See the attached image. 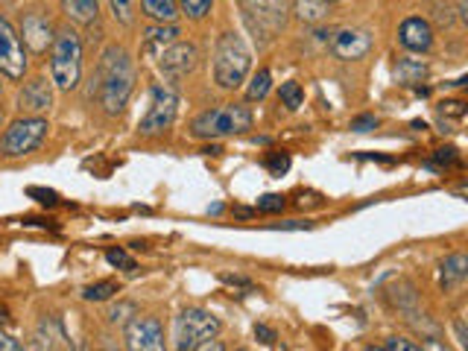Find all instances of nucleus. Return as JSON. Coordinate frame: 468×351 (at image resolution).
<instances>
[{"instance_id":"obj_1","label":"nucleus","mask_w":468,"mask_h":351,"mask_svg":"<svg viewBox=\"0 0 468 351\" xmlns=\"http://www.w3.org/2000/svg\"><path fill=\"white\" fill-rule=\"evenodd\" d=\"M97 97L106 115H120L135 88V68L124 47H106L97 64Z\"/></svg>"},{"instance_id":"obj_2","label":"nucleus","mask_w":468,"mask_h":351,"mask_svg":"<svg viewBox=\"0 0 468 351\" xmlns=\"http://www.w3.org/2000/svg\"><path fill=\"white\" fill-rule=\"evenodd\" d=\"M50 80L59 91H74L82 80V39L71 27L56 30L50 44Z\"/></svg>"},{"instance_id":"obj_3","label":"nucleus","mask_w":468,"mask_h":351,"mask_svg":"<svg viewBox=\"0 0 468 351\" xmlns=\"http://www.w3.org/2000/svg\"><path fill=\"white\" fill-rule=\"evenodd\" d=\"M252 129V112L240 103H226L217 108H208L199 117H194L191 135L199 141H220L231 135H247Z\"/></svg>"},{"instance_id":"obj_4","label":"nucleus","mask_w":468,"mask_h":351,"mask_svg":"<svg viewBox=\"0 0 468 351\" xmlns=\"http://www.w3.org/2000/svg\"><path fill=\"white\" fill-rule=\"evenodd\" d=\"M252 68V53L238 32H222L214 50V82L226 91H234L247 82Z\"/></svg>"},{"instance_id":"obj_5","label":"nucleus","mask_w":468,"mask_h":351,"mask_svg":"<svg viewBox=\"0 0 468 351\" xmlns=\"http://www.w3.org/2000/svg\"><path fill=\"white\" fill-rule=\"evenodd\" d=\"M48 129L50 124L44 117L21 115L0 135V158H24L30 152H36L41 147V141L48 138Z\"/></svg>"},{"instance_id":"obj_6","label":"nucleus","mask_w":468,"mask_h":351,"mask_svg":"<svg viewBox=\"0 0 468 351\" xmlns=\"http://www.w3.org/2000/svg\"><path fill=\"white\" fill-rule=\"evenodd\" d=\"M247 27L255 32L261 44H270L278 32L287 27L284 0H238Z\"/></svg>"},{"instance_id":"obj_7","label":"nucleus","mask_w":468,"mask_h":351,"mask_svg":"<svg viewBox=\"0 0 468 351\" xmlns=\"http://www.w3.org/2000/svg\"><path fill=\"white\" fill-rule=\"evenodd\" d=\"M220 334V320L205 307H187L176 320V348L196 351L205 339H214Z\"/></svg>"},{"instance_id":"obj_8","label":"nucleus","mask_w":468,"mask_h":351,"mask_svg":"<svg viewBox=\"0 0 468 351\" xmlns=\"http://www.w3.org/2000/svg\"><path fill=\"white\" fill-rule=\"evenodd\" d=\"M150 94L152 103L150 112L141 117V135H161V132L173 126L176 112H179V94L167 82H152Z\"/></svg>"},{"instance_id":"obj_9","label":"nucleus","mask_w":468,"mask_h":351,"mask_svg":"<svg viewBox=\"0 0 468 351\" xmlns=\"http://www.w3.org/2000/svg\"><path fill=\"white\" fill-rule=\"evenodd\" d=\"M27 47L15 27L0 15V73L9 76V80H24L27 73Z\"/></svg>"},{"instance_id":"obj_10","label":"nucleus","mask_w":468,"mask_h":351,"mask_svg":"<svg viewBox=\"0 0 468 351\" xmlns=\"http://www.w3.org/2000/svg\"><path fill=\"white\" fill-rule=\"evenodd\" d=\"M372 32L369 30H358V27H345V30H337L331 32L328 39V47L334 53V59L340 62H360L369 56L372 50Z\"/></svg>"},{"instance_id":"obj_11","label":"nucleus","mask_w":468,"mask_h":351,"mask_svg":"<svg viewBox=\"0 0 468 351\" xmlns=\"http://www.w3.org/2000/svg\"><path fill=\"white\" fill-rule=\"evenodd\" d=\"M126 348L132 351H161L164 328L155 316H132L126 322Z\"/></svg>"},{"instance_id":"obj_12","label":"nucleus","mask_w":468,"mask_h":351,"mask_svg":"<svg viewBox=\"0 0 468 351\" xmlns=\"http://www.w3.org/2000/svg\"><path fill=\"white\" fill-rule=\"evenodd\" d=\"M159 59H161L159 64H161L164 73L185 76L199 64V50H196V44H191V41H173L170 47H164L159 53Z\"/></svg>"},{"instance_id":"obj_13","label":"nucleus","mask_w":468,"mask_h":351,"mask_svg":"<svg viewBox=\"0 0 468 351\" xmlns=\"http://www.w3.org/2000/svg\"><path fill=\"white\" fill-rule=\"evenodd\" d=\"M50 106H53V88L44 76H36V80H30L24 88H21V94H18L21 115L41 117L44 112H50Z\"/></svg>"},{"instance_id":"obj_14","label":"nucleus","mask_w":468,"mask_h":351,"mask_svg":"<svg viewBox=\"0 0 468 351\" xmlns=\"http://www.w3.org/2000/svg\"><path fill=\"white\" fill-rule=\"evenodd\" d=\"M398 41H401V47L410 50V53H428L433 47V27H430V21L428 18H419V15L401 21Z\"/></svg>"},{"instance_id":"obj_15","label":"nucleus","mask_w":468,"mask_h":351,"mask_svg":"<svg viewBox=\"0 0 468 351\" xmlns=\"http://www.w3.org/2000/svg\"><path fill=\"white\" fill-rule=\"evenodd\" d=\"M53 36H56V30L48 15L30 13L24 18V47H30L32 53H48V47L53 44Z\"/></svg>"},{"instance_id":"obj_16","label":"nucleus","mask_w":468,"mask_h":351,"mask_svg":"<svg viewBox=\"0 0 468 351\" xmlns=\"http://www.w3.org/2000/svg\"><path fill=\"white\" fill-rule=\"evenodd\" d=\"M465 278H468V258H465V255H451L448 261L442 263V270H439V284H442L445 293L460 290L463 284H465Z\"/></svg>"},{"instance_id":"obj_17","label":"nucleus","mask_w":468,"mask_h":351,"mask_svg":"<svg viewBox=\"0 0 468 351\" xmlns=\"http://www.w3.org/2000/svg\"><path fill=\"white\" fill-rule=\"evenodd\" d=\"M141 15L155 21V24H176V18L182 13L176 0H141Z\"/></svg>"},{"instance_id":"obj_18","label":"nucleus","mask_w":468,"mask_h":351,"mask_svg":"<svg viewBox=\"0 0 468 351\" xmlns=\"http://www.w3.org/2000/svg\"><path fill=\"white\" fill-rule=\"evenodd\" d=\"M179 27L176 24H155L150 27L147 32H143V50L150 53H161L164 47H170L173 41H179Z\"/></svg>"},{"instance_id":"obj_19","label":"nucleus","mask_w":468,"mask_h":351,"mask_svg":"<svg viewBox=\"0 0 468 351\" xmlns=\"http://www.w3.org/2000/svg\"><path fill=\"white\" fill-rule=\"evenodd\" d=\"M62 9H65V15H68L74 24H97V18H100V4L97 0H62Z\"/></svg>"},{"instance_id":"obj_20","label":"nucleus","mask_w":468,"mask_h":351,"mask_svg":"<svg viewBox=\"0 0 468 351\" xmlns=\"http://www.w3.org/2000/svg\"><path fill=\"white\" fill-rule=\"evenodd\" d=\"M65 331L56 316H48V320H41L39 328H36V346L39 348H65L68 343H65Z\"/></svg>"},{"instance_id":"obj_21","label":"nucleus","mask_w":468,"mask_h":351,"mask_svg":"<svg viewBox=\"0 0 468 351\" xmlns=\"http://www.w3.org/2000/svg\"><path fill=\"white\" fill-rule=\"evenodd\" d=\"M325 0H293V15L302 21V24H322L328 18Z\"/></svg>"},{"instance_id":"obj_22","label":"nucleus","mask_w":468,"mask_h":351,"mask_svg":"<svg viewBox=\"0 0 468 351\" xmlns=\"http://www.w3.org/2000/svg\"><path fill=\"white\" fill-rule=\"evenodd\" d=\"M428 76V64L425 62H419V59H398V64H395V80L401 82V85H416V82H421Z\"/></svg>"},{"instance_id":"obj_23","label":"nucleus","mask_w":468,"mask_h":351,"mask_svg":"<svg viewBox=\"0 0 468 351\" xmlns=\"http://www.w3.org/2000/svg\"><path fill=\"white\" fill-rule=\"evenodd\" d=\"M270 88H273V73L261 68L258 73L252 76L249 80V88H247V100L249 103H261L266 94H270Z\"/></svg>"},{"instance_id":"obj_24","label":"nucleus","mask_w":468,"mask_h":351,"mask_svg":"<svg viewBox=\"0 0 468 351\" xmlns=\"http://www.w3.org/2000/svg\"><path fill=\"white\" fill-rule=\"evenodd\" d=\"M278 97H282V103L290 108V112H296V108H302V103H305V91H302V85L299 82H284L282 88H278Z\"/></svg>"},{"instance_id":"obj_25","label":"nucleus","mask_w":468,"mask_h":351,"mask_svg":"<svg viewBox=\"0 0 468 351\" xmlns=\"http://www.w3.org/2000/svg\"><path fill=\"white\" fill-rule=\"evenodd\" d=\"M179 4V13L187 15L191 21H203L211 15V6H214V0H176Z\"/></svg>"},{"instance_id":"obj_26","label":"nucleus","mask_w":468,"mask_h":351,"mask_svg":"<svg viewBox=\"0 0 468 351\" xmlns=\"http://www.w3.org/2000/svg\"><path fill=\"white\" fill-rule=\"evenodd\" d=\"M115 293H120L115 281H97V284H91V287L82 290V299L85 302H108Z\"/></svg>"},{"instance_id":"obj_27","label":"nucleus","mask_w":468,"mask_h":351,"mask_svg":"<svg viewBox=\"0 0 468 351\" xmlns=\"http://www.w3.org/2000/svg\"><path fill=\"white\" fill-rule=\"evenodd\" d=\"M266 170H270V176H275V179H282V176L290 170V152L284 150H273V152H266Z\"/></svg>"},{"instance_id":"obj_28","label":"nucleus","mask_w":468,"mask_h":351,"mask_svg":"<svg viewBox=\"0 0 468 351\" xmlns=\"http://www.w3.org/2000/svg\"><path fill=\"white\" fill-rule=\"evenodd\" d=\"M111 6V15H115L117 24L129 27L132 21H135V0H108Z\"/></svg>"},{"instance_id":"obj_29","label":"nucleus","mask_w":468,"mask_h":351,"mask_svg":"<svg viewBox=\"0 0 468 351\" xmlns=\"http://www.w3.org/2000/svg\"><path fill=\"white\" fill-rule=\"evenodd\" d=\"M284 205H287V200H284L282 193H264L261 200H258V208H255V211H261V214H282Z\"/></svg>"},{"instance_id":"obj_30","label":"nucleus","mask_w":468,"mask_h":351,"mask_svg":"<svg viewBox=\"0 0 468 351\" xmlns=\"http://www.w3.org/2000/svg\"><path fill=\"white\" fill-rule=\"evenodd\" d=\"M135 313H138L135 304H132V302H120L117 307H111V311H108V322L111 325H126Z\"/></svg>"},{"instance_id":"obj_31","label":"nucleus","mask_w":468,"mask_h":351,"mask_svg":"<svg viewBox=\"0 0 468 351\" xmlns=\"http://www.w3.org/2000/svg\"><path fill=\"white\" fill-rule=\"evenodd\" d=\"M106 261L111 263V267H117V270H126V272H132V270L138 267V263H135V258H129L124 249H108V252H106Z\"/></svg>"},{"instance_id":"obj_32","label":"nucleus","mask_w":468,"mask_h":351,"mask_svg":"<svg viewBox=\"0 0 468 351\" xmlns=\"http://www.w3.org/2000/svg\"><path fill=\"white\" fill-rule=\"evenodd\" d=\"M27 196H30V200H36L39 205H44V208L59 205V193L48 191V188H36V184H32V188H27Z\"/></svg>"},{"instance_id":"obj_33","label":"nucleus","mask_w":468,"mask_h":351,"mask_svg":"<svg viewBox=\"0 0 468 351\" xmlns=\"http://www.w3.org/2000/svg\"><path fill=\"white\" fill-rule=\"evenodd\" d=\"M220 281L222 284H229V287H240V290H255V284L249 278H243V276H231V272H220Z\"/></svg>"},{"instance_id":"obj_34","label":"nucleus","mask_w":468,"mask_h":351,"mask_svg":"<svg viewBox=\"0 0 468 351\" xmlns=\"http://www.w3.org/2000/svg\"><path fill=\"white\" fill-rule=\"evenodd\" d=\"M384 348L386 351H419V346L410 343L407 337H389L386 343H384Z\"/></svg>"},{"instance_id":"obj_35","label":"nucleus","mask_w":468,"mask_h":351,"mask_svg":"<svg viewBox=\"0 0 468 351\" xmlns=\"http://www.w3.org/2000/svg\"><path fill=\"white\" fill-rule=\"evenodd\" d=\"M377 126V117L375 115H360L351 120V132H372Z\"/></svg>"},{"instance_id":"obj_36","label":"nucleus","mask_w":468,"mask_h":351,"mask_svg":"<svg viewBox=\"0 0 468 351\" xmlns=\"http://www.w3.org/2000/svg\"><path fill=\"white\" fill-rule=\"evenodd\" d=\"M437 161L442 167H451V164H460V152L454 147H442V150H437Z\"/></svg>"},{"instance_id":"obj_37","label":"nucleus","mask_w":468,"mask_h":351,"mask_svg":"<svg viewBox=\"0 0 468 351\" xmlns=\"http://www.w3.org/2000/svg\"><path fill=\"white\" fill-rule=\"evenodd\" d=\"M255 339H258L261 346H275V331L266 325H255Z\"/></svg>"},{"instance_id":"obj_38","label":"nucleus","mask_w":468,"mask_h":351,"mask_svg":"<svg viewBox=\"0 0 468 351\" xmlns=\"http://www.w3.org/2000/svg\"><path fill=\"white\" fill-rule=\"evenodd\" d=\"M442 112H448L454 117H463L465 115V103L463 100H445L442 103Z\"/></svg>"},{"instance_id":"obj_39","label":"nucleus","mask_w":468,"mask_h":351,"mask_svg":"<svg viewBox=\"0 0 468 351\" xmlns=\"http://www.w3.org/2000/svg\"><path fill=\"white\" fill-rule=\"evenodd\" d=\"M275 228H282V232H302V228H310V223L308 219H287V223L275 226Z\"/></svg>"},{"instance_id":"obj_40","label":"nucleus","mask_w":468,"mask_h":351,"mask_svg":"<svg viewBox=\"0 0 468 351\" xmlns=\"http://www.w3.org/2000/svg\"><path fill=\"white\" fill-rule=\"evenodd\" d=\"M18 348H21V343H15L13 337L0 331V351H18Z\"/></svg>"},{"instance_id":"obj_41","label":"nucleus","mask_w":468,"mask_h":351,"mask_svg":"<svg viewBox=\"0 0 468 351\" xmlns=\"http://www.w3.org/2000/svg\"><path fill=\"white\" fill-rule=\"evenodd\" d=\"M258 211H255V208H234V217H240V219H249V217H255Z\"/></svg>"},{"instance_id":"obj_42","label":"nucleus","mask_w":468,"mask_h":351,"mask_svg":"<svg viewBox=\"0 0 468 351\" xmlns=\"http://www.w3.org/2000/svg\"><path fill=\"white\" fill-rule=\"evenodd\" d=\"M456 15L465 21V0H456Z\"/></svg>"},{"instance_id":"obj_43","label":"nucleus","mask_w":468,"mask_h":351,"mask_svg":"<svg viewBox=\"0 0 468 351\" xmlns=\"http://www.w3.org/2000/svg\"><path fill=\"white\" fill-rule=\"evenodd\" d=\"M6 322H9V311H6L4 304H0V325H6Z\"/></svg>"},{"instance_id":"obj_44","label":"nucleus","mask_w":468,"mask_h":351,"mask_svg":"<svg viewBox=\"0 0 468 351\" xmlns=\"http://www.w3.org/2000/svg\"><path fill=\"white\" fill-rule=\"evenodd\" d=\"M325 4H342V0H325Z\"/></svg>"},{"instance_id":"obj_45","label":"nucleus","mask_w":468,"mask_h":351,"mask_svg":"<svg viewBox=\"0 0 468 351\" xmlns=\"http://www.w3.org/2000/svg\"><path fill=\"white\" fill-rule=\"evenodd\" d=\"M0 97H4V82H0Z\"/></svg>"}]
</instances>
